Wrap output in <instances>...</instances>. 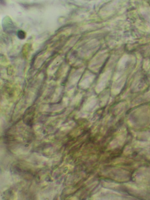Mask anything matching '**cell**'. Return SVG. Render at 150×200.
<instances>
[{
	"label": "cell",
	"instance_id": "obj_1",
	"mask_svg": "<svg viewBox=\"0 0 150 200\" xmlns=\"http://www.w3.org/2000/svg\"><path fill=\"white\" fill-rule=\"evenodd\" d=\"M2 27L4 32L8 34H12L15 33L16 27L9 16H6L3 18Z\"/></svg>",
	"mask_w": 150,
	"mask_h": 200
},
{
	"label": "cell",
	"instance_id": "obj_2",
	"mask_svg": "<svg viewBox=\"0 0 150 200\" xmlns=\"http://www.w3.org/2000/svg\"><path fill=\"white\" fill-rule=\"evenodd\" d=\"M16 35L18 38L20 40L25 39L26 37V33L22 30H18L16 32Z\"/></svg>",
	"mask_w": 150,
	"mask_h": 200
}]
</instances>
